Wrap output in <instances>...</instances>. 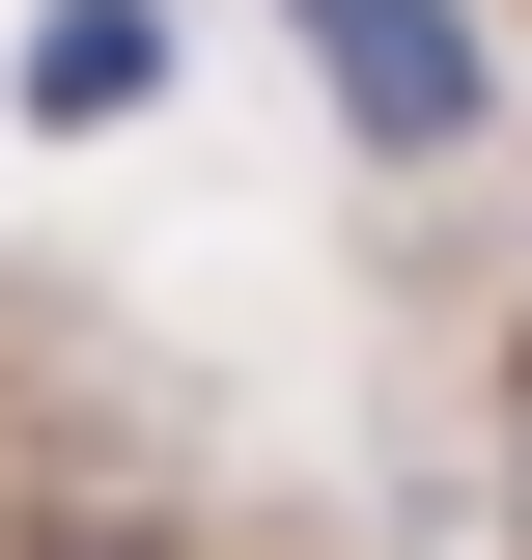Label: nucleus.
<instances>
[{
    "label": "nucleus",
    "instance_id": "obj_1",
    "mask_svg": "<svg viewBox=\"0 0 532 560\" xmlns=\"http://www.w3.org/2000/svg\"><path fill=\"white\" fill-rule=\"evenodd\" d=\"M280 28L336 57V113L393 140V168H449V140L505 113V57H476V0H280Z\"/></svg>",
    "mask_w": 532,
    "mask_h": 560
},
{
    "label": "nucleus",
    "instance_id": "obj_2",
    "mask_svg": "<svg viewBox=\"0 0 532 560\" xmlns=\"http://www.w3.org/2000/svg\"><path fill=\"white\" fill-rule=\"evenodd\" d=\"M140 84H169V0H57V28H28V113L57 140H113Z\"/></svg>",
    "mask_w": 532,
    "mask_h": 560
}]
</instances>
